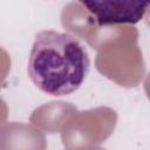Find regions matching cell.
<instances>
[{"label": "cell", "mask_w": 150, "mask_h": 150, "mask_svg": "<svg viewBox=\"0 0 150 150\" xmlns=\"http://www.w3.org/2000/svg\"><path fill=\"white\" fill-rule=\"evenodd\" d=\"M89 68V54L74 35L52 29L35 35L27 71L41 91L52 96L70 95L81 87Z\"/></svg>", "instance_id": "obj_1"}, {"label": "cell", "mask_w": 150, "mask_h": 150, "mask_svg": "<svg viewBox=\"0 0 150 150\" xmlns=\"http://www.w3.org/2000/svg\"><path fill=\"white\" fill-rule=\"evenodd\" d=\"M96 19L98 26L139 22L150 0H79Z\"/></svg>", "instance_id": "obj_2"}]
</instances>
